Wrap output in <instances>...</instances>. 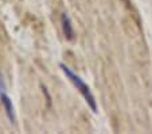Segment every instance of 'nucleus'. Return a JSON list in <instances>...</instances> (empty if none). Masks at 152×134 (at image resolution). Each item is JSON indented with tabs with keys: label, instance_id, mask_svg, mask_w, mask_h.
Segmentation results:
<instances>
[{
	"label": "nucleus",
	"instance_id": "obj_4",
	"mask_svg": "<svg viewBox=\"0 0 152 134\" xmlns=\"http://www.w3.org/2000/svg\"><path fill=\"white\" fill-rule=\"evenodd\" d=\"M7 90V85H6V81H4V76L3 73L0 72V92H6Z\"/></svg>",
	"mask_w": 152,
	"mask_h": 134
},
{
	"label": "nucleus",
	"instance_id": "obj_3",
	"mask_svg": "<svg viewBox=\"0 0 152 134\" xmlns=\"http://www.w3.org/2000/svg\"><path fill=\"white\" fill-rule=\"evenodd\" d=\"M0 102L3 104V108L6 111V115L11 123H15V108L12 104L11 98L7 95L6 92H0Z\"/></svg>",
	"mask_w": 152,
	"mask_h": 134
},
{
	"label": "nucleus",
	"instance_id": "obj_1",
	"mask_svg": "<svg viewBox=\"0 0 152 134\" xmlns=\"http://www.w3.org/2000/svg\"><path fill=\"white\" fill-rule=\"evenodd\" d=\"M59 68L62 69V72L65 73V76H66L67 79L70 80V81L74 84V87L77 88L78 91H80V93L83 96V99L86 100V103H88V106H89L90 108H92L93 113H97V102H96L94 99V95L92 93V91H90L89 85L86 84L85 81H83L82 79H81L80 76L77 75V73H74L72 69H70L67 65L65 64H59Z\"/></svg>",
	"mask_w": 152,
	"mask_h": 134
},
{
	"label": "nucleus",
	"instance_id": "obj_2",
	"mask_svg": "<svg viewBox=\"0 0 152 134\" xmlns=\"http://www.w3.org/2000/svg\"><path fill=\"white\" fill-rule=\"evenodd\" d=\"M61 26H62V31L65 34V38L67 41H73L75 37V31H74V27H73V23L70 21L69 15L66 12H63L61 15Z\"/></svg>",
	"mask_w": 152,
	"mask_h": 134
}]
</instances>
